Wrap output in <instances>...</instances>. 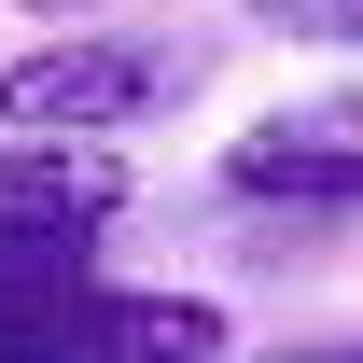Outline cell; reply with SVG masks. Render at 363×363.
<instances>
[{
	"mask_svg": "<svg viewBox=\"0 0 363 363\" xmlns=\"http://www.w3.org/2000/svg\"><path fill=\"white\" fill-rule=\"evenodd\" d=\"M252 363H363V335H308V350H252Z\"/></svg>",
	"mask_w": 363,
	"mask_h": 363,
	"instance_id": "6",
	"label": "cell"
},
{
	"mask_svg": "<svg viewBox=\"0 0 363 363\" xmlns=\"http://www.w3.org/2000/svg\"><path fill=\"white\" fill-rule=\"evenodd\" d=\"M238 210H294V224H363V98H294L266 126L224 140Z\"/></svg>",
	"mask_w": 363,
	"mask_h": 363,
	"instance_id": "4",
	"label": "cell"
},
{
	"mask_svg": "<svg viewBox=\"0 0 363 363\" xmlns=\"http://www.w3.org/2000/svg\"><path fill=\"white\" fill-rule=\"evenodd\" d=\"M168 84H182L168 43L70 28V43H43V56H14V70H0V140H112V126H140Z\"/></svg>",
	"mask_w": 363,
	"mask_h": 363,
	"instance_id": "3",
	"label": "cell"
},
{
	"mask_svg": "<svg viewBox=\"0 0 363 363\" xmlns=\"http://www.w3.org/2000/svg\"><path fill=\"white\" fill-rule=\"evenodd\" d=\"M238 321L210 294H98V279H0V363H224Z\"/></svg>",
	"mask_w": 363,
	"mask_h": 363,
	"instance_id": "1",
	"label": "cell"
},
{
	"mask_svg": "<svg viewBox=\"0 0 363 363\" xmlns=\"http://www.w3.org/2000/svg\"><path fill=\"white\" fill-rule=\"evenodd\" d=\"M279 43H335V56H363V0H252Z\"/></svg>",
	"mask_w": 363,
	"mask_h": 363,
	"instance_id": "5",
	"label": "cell"
},
{
	"mask_svg": "<svg viewBox=\"0 0 363 363\" xmlns=\"http://www.w3.org/2000/svg\"><path fill=\"white\" fill-rule=\"evenodd\" d=\"M126 210L112 140H0V279H84Z\"/></svg>",
	"mask_w": 363,
	"mask_h": 363,
	"instance_id": "2",
	"label": "cell"
}]
</instances>
